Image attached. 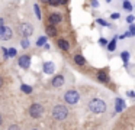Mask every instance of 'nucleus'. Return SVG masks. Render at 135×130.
<instances>
[{
  "instance_id": "nucleus-1",
  "label": "nucleus",
  "mask_w": 135,
  "mask_h": 130,
  "mask_svg": "<svg viewBox=\"0 0 135 130\" xmlns=\"http://www.w3.org/2000/svg\"><path fill=\"white\" fill-rule=\"evenodd\" d=\"M89 110L94 114H102L106 111V103L100 98H93L89 101Z\"/></svg>"
},
{
  "instance_id": "nucleus-2",
  "label": "nucleus",
  "mask_w": 135,
  "mask_h": 130,
  "mask_svg": "<svg viewBox=\"0 0 135 130\" xmlns=\"http://www.w3.org/2000/svg\"><path fill=\"white\" fill-rule=\"evenodd\" d=\"M67 116H68V108L65 106H55L52 108V117H54V120H58V121H61V120H64V118H67Z\"/></svg>"
},
{
  "instance_id": "nucleus-3",
  "label": "nucleus",
  "mask_w": 135,
  "mask_h": 130,
  "mask_svg": "<svg viewBox=\"0 0 135 130\" xmlns=\"http://www.w3.org/2000/svg\"><path fill=\"white\" fill-rule=\"evenodd\" d=\"M64 100H65V103H68V104H77L80 100V94L76 90H68L64 94Z\"/></svg>"
},
{
  "instance_id": "nucleus-4",
  "label": "nucleus",
  "mask_w": 135,
  "mask_h": 130,
  "mask_svg": "<svg viewBox=\"0 0 135 130\" xmlns=\"http://www.w3.org/2000/svg\"><path fill=\"white\" fill-rule=\"evenodd\" d=\"M18 32L19 35H22L23 38H29L33 33V26L31 23H21L18 26Z\"/></svg>"
},
{
  "instance_id": "nucleus-5",
  "label": "nucleus",
  "mask_w": 135,
  "mask_h": 130,
  "mask_svg": "<svg viewBox=\"0 0 135 130\" xmlns=\"http://www.w3.org/2000/svg\"><path fill=\"white\" fill-rule=\"evenodd\" d=\"M44 114V107L41 104H32L29 107V116L33 118H39L41 116Z\"/></svg>"
},
{
  "instance_id": "nucleus-6",
  "label": "nucleus",
  "mask_w": 135,
  "mask_h": 130,
  "mask_svg": "<svg viewBox=\"0 0 135 130\" xmlns=\"http://www.w3.org/2000/svg\"><path fill=\"white\" fill-rule=\"evenodd\" d=\"M64 77L62 75H55V77L52 78V81H51V84H52V87H55V88H60V87L64 85Z\"/></svg>"
},
{
  "instance_id": "nucleus-7",
  "label": "nucleus",
  "mask_w": 135,
  "mask_h": 130,
  "mask_svg": "<svg viewBox=\"0 0 135 130\" xmlns=\"http://www.w3.org/2000/svg\"><path fill=\"white\" fill-rule=\"evenodd\" d=\"M19 65H21L23 69H28V68H29V65H31L29 56H28V55H22V56L19 58Z\"/></svg>"
},
{
  "instance_id": "nucleus-8",
  "label": "nucleus",
  "mask_w": 135,
  "mask_h": 130,
  "mask_svg": "<svg viewBox=\"0 0 135 130\" xmlns=\"http://www.w3.org/2000/svg\"><path fill=\"white\" fill-rule=\"evenodd\" d=\"M12 29L10 28H7V26H4L3 28V30H2V33H0V39H3V40H7V39H10L12 38Z\"/></svg>"
},
{
  "instance_id": "nucleus-9",
  "label": "nucleus",
  "mask_w": 135,
  "mask_h": 130,
  "mask_svg": "<svg viewBox=\"0 0 135 130\" xmlns=\"http://www.w3.org/2000/svg\"><path fill=\"white\" fill-rule=\"evenodd\" d=\"M62 20V16L60 13H51L50 14V23L51 25H58V23H61Z\"/></svg>"
},
{
  "instance_id": "nucleus-10",
  "label": "nucleus",
  "mask_w": 135,
  "mask_h": 130,
  "mask_svg": "<svg viewBox=\"0 0 135 130\" xmlns=\"http://www.w3.org/2000/svg\"><path fill=\"white\" fill-rule=\"evenodd\" d=\"M97 80L100 81V82H109V75L106 74L105 71H99L97 72Z\"/></svg>"
},
{
  "instance_id": "nucleus-11",
  "label": "nucleus",
  "mask_w": 135,
  "mask_h": 130,
  "mask_svg": "<svg viewBox=\"0 0 135 130\" xmlns=\"http://www.w3.org/2000/svg\"><path fill=\"white\" fill-rule=\"evenodd\" d=\"M45 30H47V35L48 36H55L57 35V29H55V25H48L47 28H45Z\"/></svg>"
},
{
  "instance_id": "nucleus-12",
  "label": "nucleus",
  "mask_w": 135,
  "mask_h": 130,
  "mask_svg": "<svg viewBox=\"0 0 135 130\" xmlns=\"http://www.w3.org/2000/svg\"><path fill=\"white\" fill-rule=\"evenodd\" d=\"M123 108H125V101H123L122 98L118 97L116 98V108H115V110H116V113H120Z\"/></svg>"
},
{
  "instance_id": "nucleus-13",
  "label": "nucleus",
  "mask_w": 135,
  "mask_h": 130,
  "mask_svg": "<svg viewBox=\"0 0 135 130\" xmlns=\"http://www.w3.org/2000/svg\"><path fill=\"white\" fill-rule=\"evenodd\" d=\"M54 69H55V66H54L52 62H45L44 64V71L47 72V74H52Z\"/></svg>"
},
{
  "instance_id": "nucleus-14",
  "label": "nucleus",
  "mask_w": 135,
  "mask_h": 130,
  "mask_svg": "<svg viewBox=\"0 0 135 130\" xmlns=\"http://www.w3.org/2000/svg\"><path fill=\"white\" fill-rule=\"evenodd\" d=\"M58 46L61 49H64V51H68V49H70V43H68L65 39H62V38H61V39H58Z\"/></svg>"
},
{
  "instance_id": "nucleus-15",
  "label": "nucleus",
  "mask_w": 135,
  "mask_h": 130,
  "mask_svg": "<svg viewBox=\"0 0 135 130\" xmlns=\"http://www.w3.org/2000/svg\"><path fill=\"white\" fill-rule=\"evenodd\" d=\"M116 39H118V36H115L113 39L110 40V42H108V49H109V52H113L115 49H116Z\"/></svg>"
},
{
  "instance_id": "nucleus-16",
  "label": "nucleus",
  "mask_w": 135,
  "mask_h": 130,
  "mask_svg": "<svg viewBox=\"0 0 135 130\" xmlns=\"http://www.w3.org/2000/svg\"><path fill=\"white\" fill-rule=\"evenodd\" d=\"M74 62H76L77 65H86V59L81 55H74Z\"/></svg>"
},
{
  "instance_id": "nucleus-17",
  "label": "nucleus",
  "mask_w": 135,
  "mask_h": 130,
  "mask_svg": "<svg viewBox=\"0 0 135 130\" xmlns=\"http://www.w3.org/2000/svg\"><path fill=\"white\" fill-rule=\"evenodd\" d=\"M120 58H122L123 64H125V66H126V65H128V62H129V52L128 51H123L122 54H120Z\"/></svg>"
},
{
  "instance_id": "nucleus-18",
  "label": "nucleus",
  "mask_w": 135,
  "mask_h": 130,
  "mask_svg": "<svg viewBox=\"0 0 135 130\" xmlns=\"http://www.w3.org/2000/svg\"><path fill=\"white\" fill-rule=\"evenodd\" d=\"M122 7L125 9L126 12H131L132 10V3L129 2V0H125V2H123V4H122Z\"/></svg>"
},
{
  "instance_id": "nucleus-19",
  "label": "nucleus",
  "mask_w": 135,
  "mask_h": 130,
  "mask_svg": "<svg viewBox=\"0 0 135 130\" xmlns=\"http://www.w3.org/2000/svg\"><path fill=\"white\" fill-rule=\"evenodd\" d=\"M45 42H47V38H45V36L38 38V40H36V46H44Z\"/></svg>"
},
{
  "instance_id": "nucleus-20",
  "label": "nucleus",
  "mask_w": 135,
  "mask_h": 130,
  "mask_svg": "<svg viewBox=\"0 0 135 130\" xmlns=\"http://www.w3.org/2000/svg\"><path fill=\"white\" fill-rule=\"evenodd\" d=\"M22 91L23 92H32V87H29V85H26V84H22Z\"/></svg>"
},
{
  "instance_id": "nucleus-21",
  "label": "nucleus",
  "mask_w": 135,
  "mask_h": 130,
  "mask_svg": "<svg viewBox=\"0 0 135 130\" xmlns=\"http://www.w3.org/2000/svg\"><path fill=\"white\" fill-rule=\"evenodd\" d=\"M33 10H35V14L38 19H41V9H39L38 4H33Z\"/></svg>"
},
{
  "instance_id": "nucleus-22",
  "label": "nucleus",
  "mask_w": 135,
  "mask_h": 130,
  "mask_svg": "<svg viewBox=\"0 0 135 130\" xmlns=\"http://www.w3.org/2000/svg\"><path fill=\"white\" fill-rule=\"evenodd\" d=\"M29 45H31V42L28 40V38H23V39H22V48L26 49V48H29Z\"/></svg>"
},
{
  "instance_id": "nucleus-23",
  "label": "nucleus",
  "mask_w": 135,
  "mask_h": 130,
  "mask_svg": "<svg viewBox=\"0 0 135 130\" xmlns=\"http://www.w3.org/2000/svg\"><path fill=\"white\" fill-rule=\"evenodd\" d=\"M48 3H50L51 6H54V7L60 6V0H48Z\"/></svg>"
},
{
  "instance_id": "nucleus-24",
  "label": "nucleus",
  "mask_w": 135,
  "mask_h": 130,
  "mask_svg": "<svg viewBox=\"0 0 135 130\" xmlns=\"http://www.w3.org/2000/svg\"><path fill=\"white\" fill-rule=\"evenodd\" d=\"M99 43H100L102 46H106V45H108V39H106V38H100V39H99Z\"/></svg>"
},
{
  "instance_id": "nucleus-25",
  "label": "nucleus",
  "mask_w": 135,
  "mask_h": 130,
  "mask_svg": "<svg viewBox=\"0 0 135 130\" xmlns=\"http://www.w3.org/2000/svg\"><path fill=\"white\" fill-rule=\"evenodd\" d=\"M7 52H9V56H16V49H15V48L7 49Z\"/></svg>"
},
{
  "instance_id": "nucleus-26",
  "label": "nucleus",
  "mask_w": 135,
  "mask_h": 130,
  "mask_svg": "<svg viewBox=\"0 0 135 130\" xmlns=\"http://www.w3.org/2000/svg\"><path fill=\"white\" fill-rule=\"evenodd\" d=\"M119 17H120L119 13H112V14H110V19H112V20H116V19H119Z\"/></svg>"
},
{
  "instance_id": "nucleus-27",
  "label": "nucleus",
  "mask_w": 135,
  "mask_h": 130,
  "mask_svg": "<svg viewBox=\"0 0 135 130\" xmlns=\"http://www.w3.org/2000/svg\"><path fill=\"white\" fill-rule=\"evenodd\" d=\"M2 51H3V56H4V59H7V58H9V52H7V49H6V48H2Z\"/></svg>"
},
{
  "instance_id": "nucleus-28",
  "label": "nucleus",
  "mask_w": 135,
  "mask_h": 130,
  "mask_svg": "<svg viewBox=\"0 0 135 130\" xmlns=\"http://www.w3.org/2000/svg\"><path fill=\"white\" fill-rule=\"evenodd\" d=\"M129 32H131L132 35H135V25H132V23H129Z\"/></svg>"
},
{
  "instance_id": "nucleus-29",
  "label": "nucleus",
  "mask_w": 135,
  "mask_h": 130,
  "mask_svg": "<svg viewBox=\"0 0 135 130\" xmlns=\"http://www.w3.org/2000/svg\"><path fill=\"white\" fill-rule=\"evenodd\" d=\"M134 19H135V16H132V14H129V16L126 17V22H128V23H132V22H134Z\"/></svg>"
},
{
  "instance_id": "nucleus-30",
  "label": "nucleus",
  "mask_w": 135,
  "mask_h": 130,
  "mask_svg": "<svg viewBox=\"0 0 135 130\" xmlns=\"http://www.w3.org/2000/svg\"><path fill=\"white\" fill-rule=\"evenodd\" d=\"M97 23L102 25V26H108V22H105V20H102V19H97Z\"/></svg>"
},
{
  "instance_id": "nucleus-31",
  "label": "nucleus",
  "mask_w": 135,
  "mask_h": 130,
  "mask_svg": "<svg viewBox=\"0 0 135 130\" xmlns=\"http://www.w3.org/2000/svg\"><path fill=\"white\" fill-rule=\"evenodd\" d=\"M126 95H128V97L135 98V92H134V91H126Z\"/></svg>"
},
{
  "instance_id": "nucleus-32",
  "label": "nucleus",
  "mask_w": 135,
  "mask_h": 130,
  "mask_svg": "<svg viewBox=\"0 0 135 130\" xmlns=\"http://www.w3.org/2000/svg\"><path fill=\"white\" fill-rule=\"evenodd\" d=\"M91 6L93 7H99V2L97 0H91Z\"/></svg>"
},
{
  "instance_id": "nucleus-33",
  "label": "nucleus",
  "mask_w": 135,
  "mask_h": 130,
  "mask_svg": "<svg viewBox=\"0 0 135 130\" xmlns=\"http://www.w3.org/2000/svg\"><path fill=\"white\" fill-rule=\"evenodd\" d=\"M3 28H4V22H3V19H0V33H2Z\"/></svg>"
},
{
  "instance_id": "nucleus-34",
  "label": "nucleus",
  "mask_w": 135,
  "mask_h": 130,
  "mask_svg": "<svg viewBox=\"0 0 135 130\" xmlns=\"http://www.w3.org/2000/svg\"><path fill=\"white\" fill-rule=\"evenodd\" d=\"M67 3V0H60V4H65Z\"/></svg>"
},
{
  "instance_id": "nucleus-35",
  "label": "nucleus",
  "mask_w": 135,
  "mask_h": 130,
  "mask_svg": "<svg viewBox=\"0 0 135 130\" xmlns=\"http://www.w3.org/2000/svg\"><path fill=\"white\" fill-rule=\"evenodd\" d=\"M2 85H3V78L0 77V87H2Z\"/></svg>"
},
{
  "instance_id": "nucleus-36",
  "label": "nucleus",
  "mask_w": 135,
  "mask_h": 130,
  "mask_svg": "<svg viewBox=\"0 0 135 130\" xmlns=\"http://www.w3.org/2000/svg\"><path fill=\"white\" fill-rule=\"evenodd\" d=\"M2 121H3V118H2V116H0V126H2Z\"/></svg>"
},
{
  "instance_id": "nucleus-37",
  "label": "nucleus",
  "mask_w": 135,
  "mask_h": 130,
  "mask_svg": "<svg viewBox=\"0 0 135 130\" xmlns=\"http://www.w3.org/2000/svg\"><path fill=\"white\" fill-rule=\"evenodd\" d=\"M41 2H42V3H48V0H41Z\"/></svg>"
},
{
  "instance_id": "nucleus-38",
  "label": "nucleus",
  "mask_w": 135,
  "mask_h": 130,
  "mask_svg": "<svg viewBox=\"0 0 135 130\" xmlns=\"http://www.w3.org/2000/svg\"><path fill=\"white\" fill-rule=\"evenodd\" d=\"M106 2H110V0H106Z\"/></svg>"
}]
</instances>
